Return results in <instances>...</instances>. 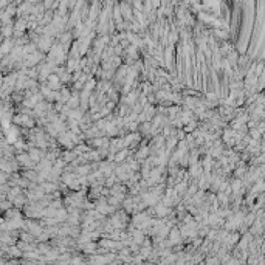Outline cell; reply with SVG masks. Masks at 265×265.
Segmentation results:
<instances>
[{"label":"cell","instance_id":"cell-1","mask_svg":"<svg viewBox=\"0 0 265 265\" xmlns=\"http://www.w3.org/2000/svg\"><path fill=\"white\" fill-rule=\"evenodd\" d=\"M3 181H5V177H3V175H0V183H3Z\"/></svg>","mask_w":265,"mask_h":265}]
</instances>
